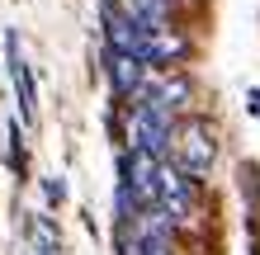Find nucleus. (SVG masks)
<instances>
[{
	"label": "nucleus",
	"instance_id": "nucleus-1",
	"mask_svg": "<svg viewBox=\"0 0 260 255\" xmlns=\"http://www.w3.org/2000/svg\"><path fill=\"white\" fill-rule=\"evenodd\" d=\"M175 114L166 109L161 99H133L128 104V142L133 147H147V152H156V156H171V147H175Z\"/></svg>",
	"mask_w": 260,
	"mask_h": 255
},
{
	"label": "nucleus",
	"instance_id": "nucleus-7",
	"mask_svg": "<svg viewBox=\"0 0 260 255\" xmlns=\"http://www.w3.org/2000/svg\"><path fill=\"white\" fill-rule=\"evenodd\" d=\"M5 57H10V81H14V95H19V114L34 118L38 114V90H34V71L19 52H14V38H5Z\"/></svg>",
	"mask_w": 260,
	"mask_h": 255
},
{
	"label": "nucleus",
	"instance_id": "nucleus-4",
	"mask_svg": "<svg viewBox=\"0 0 260 255\" xmlns=\"http://www.w3.org/2000/svg\"><path fill=\"white\" fill-rule=\"evenodd\" d=\"M147 66L151 62H142V57H128V52H109V85H114V95L118 99H142V95H151V81L147 76Z\"/></svg>",
	"mask_w": 260,
	"mask_h": 255
},
{
	"label": "nucleus",
	"instance_id": "nucleus-2",
	"mask_svg": "<svg viewBox=\"0 0 260 255\" xmlns=\"http://www.w3.org/2000/svg\"><path fill=\"white\" fill-rule=\"evenodd\" d=\"M175 161H180L194 179H208L213 161H218V132H213L204 118H189V123L175 132Z\"/></svg>",
	"mask_w": 260,
	"mask_h": 255
},
{
	"label": "nucleus",
	"instance_id": "nucleus-9",
	"mask_svg": "<svg viewBox=\"0 0 260 255\" xmlns=\"http://www.w3.org/2000/svg\"><path fill=\"white\" fill-rule=\"evenodd\" d=\"M10 166H24V147H19V123H10Z\"/></svg>",
	"mask_w": 260,
	"mask_h": 255
},
{
	"label": "nucleus",
	"instance_id": "nucleus-5",
	"mask_svg": "<svg viewBox=\"0 0 260 255\" xmlns=\"http://www.w3.org/2000/svg\"><path fill=\"white\" fill-rule=\"evenodd\" d=\"M189 52V38L166 19V24H147V38H142V57L151 66H180Z\"/></svg>",
	"mask_w": 260,
	"mask_h": 255
},
{
	"label": "nucleus",
	"instance_id": "nucleus-8",
	"mask_svg": "<svg viewBox=\"0 0 260 255\" xmlns=\"http://www.w3.org/2000/svg\"><path fill=\"white\" fill-rule=\"evenodd\" d=\"M123 14H133L137 24H166L171 19V0H114Z\"/></svg>",
	"mask_w": 260,
	"mask_h": 255
},
{
	"label": "nucleus",
	"instance_id": "nucleus-6",
	"mask_svg": "<svg viewBox=\"0 0 260 255\" xmlns=\"http://www.w3.org/2000/svg\"><path fill=\"white\" fill-rule=\"evenodd\" d=\"M151 99H161L171 114H185L194 104V81L185 71H166V76H156V85H151Z\"/></svg>",
	"mask_w": 260,
	"mask_h": 255
},
{
	"label": "nucleus",
	"instance_id": "nucleus-3",
	"mask_svg": "<svg viewBox=\"0 0 260 255\" xmlns=\"http://www.w3.org/2000/svg\"><path fill=\"white\" fill-rule=\"evenodd\" d=\"M194 185H199V179L185 166H171V161H166V166H161V199H156V208H166L175 222L194 217Z\"/></svg>",
	"mask_w": 260,
	"mask_h": 255
},
{
	"label": "nucleus",
	"instance_id": "nucleus-10",
	"mask_svg": "<svg viewBox=\"0 0 260 255\" xmlns=\"http://www.w3.org/2000/svg\"><path fill=\"white\" fill-rule=\"evenodd\" d=\"M43 189H48V199H52V203H62V199H67V185H62V175L43 179Z\"/></svg>",
	"mask_w": 260,
	"mask_h": 255
}]
</instances>
